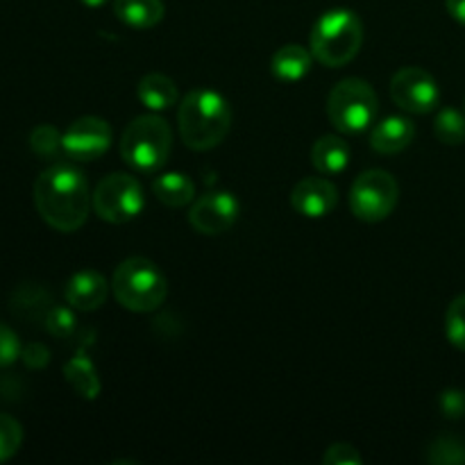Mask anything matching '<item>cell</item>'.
<instances>
[{
    "label": "cell",
    "instance_id": "obj_1",
    "mask_svg": "<svg viewBox=\"0 0 465 465\" xmlns=\"http://www.w3.org/2000/svg\"><path fill=\"white\" fill-rule=\"evenodd\" d=\"M35 204L39 216L53 230L77 232L89 218L94 193L84 173L71 163H54L45 168L35 182Z\"/></svg>",
    "mask_w": 465,
    "mask_h": 465
},
{
    "label": "cell",
    "instance_id": "obj_2",
    "mask_svg": "<svg viewBox=\"0 0 465 465\" xmlns=\"http://www.w3.org/2000/svg\"><path fill=\"white\" fill-rule=\"evenodd\" d=\"M177 127L186 148L212 150L225 141L232 130V109L218 91L195 89L182 98Z\"/></svg>",
    "mask_w": 465,
    "mask_h": 465
},
{
    "label": "cell",
    "instance_id": "obj_3",
    "mask_svg": "<svg viewBox=\"0 0 465 465\" xmlns=\"http://www.w3.org/2000/svg\"><path fill=\"white\" fill-rule=\"evenodd\" d=\"M363 44V23L352 9L336 7L322 14L312 30V54L330 68L345 66L359 54Z\"/></svg>",
    "mask_w": 465,
    "mask_h": 465
},
{
    "label": "cell",
    "instance_id": "obj_4",
    "mask_svg": "<svg viewBox=\"0 0 465 465\" xmlns=\"http://www.w3.org/2000/svg\"><path fill=\"white\" fill-rule=\"evenodd\" d=\"M112 291L121 307L150 313L166 302L168 284L157 263L145 257H130L114 271Z\"/></svg>",
    "mask_w": 465,
    "mask_h": 465
},
{
    "label": "cell",
    "instance_id": "obj_5",
    "mask_svg": "<svg viewBox=\"0 0 465 465\" xmlns=\"http://www.w3.org/2000/svg\"><path fill=\"white\" fill-rule=\"evenodd\" d=\"M173 148L171 125L162 116H136L123 130L121 157L132 171L157 173L166 166Z\"/></svg>",
    "mask_w": 465,
    "mask_h": 465
},
{
    "label": "cell",
    "instance_id": "obj_6",
    "mask_svg": "<svg viewBox=\"0 0 465 465\" xmlns=\"http://www.w3.org/2000/svg\"><path fill=\"white\" fill-rule=\"evenodd\" d=\"M380 100L361 77H345L327 98V118L343 134H361L375 123Z\"/></svg>",
    "mask_w": 465,
    "mask_h": 465
},
{
    "label": "cell",
    "instance_id": "obj_7",
    "mask_svg": "<svg viewBox=\"0 0 465 465\" xmlns=\"http://www.w3.org/2000/svg\"><path fill=\"white\" fill-rule=\"evenodd\" d=\"M398 200V180L381 168H371V171L361 173L350 189V209L363 223H380L389 218Z\"/></svg>",
    "mask_w": 465,
    "mask_h": 465
},
{
    "label": "cell",
    "instance_id": "obj_8",
    "mask_svg": "<svg viewBox=\"0 0 465 465\" xmlns=\"http://www.w3.org/2000/svg\"><path fill=\"white\" fill-rule=\"evenodd\" d=\"M145 195L139 180L125 173H112L94 191V212L112 225H123L139 216Z\"/></svg>",
    "mask_w": 465,
    "mask_h": 465
},
{
    "label": "cell",
    "instance_id": "obj_9",
    "mask_svg": "<svg viewBox=\"0 0 465 465\" xmlns=\"http://www.w3.org/2000/svg\"><path fill=\"white\" fill-rule=\"evenodd\" d=\"M391 98L407 114H430L439 107V82L420 66H407L391 80Z\"/></svg>",
    "mask_w": 465,
    "mask_h": 465
},
{
    "label": "cell",
    "instance_id": "obj_10",
    "mask_svg": "<svg viewBox=\"0 0 465 465\" xmlns=\"http://www.w3.org/2000/svg\"><path fill=\"white\" fill-rule=\"evenodd\" d=\"M239 200L230 191H209L191 204L189 223L200 234H225L239 221Z\"/></svg>",
    "mask_w": 465,
    "mask_h": 465
},
{
    "label": "cell",
    "instance_id": "obj_11",
    "mask_svg": "<svg viewBox=\"0 0 465 465\" xmlns=\"http://www.w3.org/2000/svg\"><path fill=\"white\" fill-rule=\"evenodd\" d=\"M112 145V127L98 116H82L64 132V153L75 162H95Z\"/></svg>",
    "mask_w": 465,
    "mask_h": 465
},
{
    "label": "cell",
    "instance_id": "obj_12",
    "mask_svg": "<svg viewBox=\"0 0 465 465\" xmlns=\"http://www.w3.org/2000/svg\"><path fill=\"white\" fill-rule=\"evenodd\" d=\"M339 204V189L327 177H304L291 191V207L304 218H322Z\"/></svg>",
    "mask_w": 465,
    "mask_h": 465
},
{
    "label": "cell",
    "instance_id": "obj_13",
    "mask_svg": "<svg viewBox=\"0 0 465 465\" xmlns=\"http://www.w3.org/2000/svg\"><path fill=\"white\" fill-rule=\"evenodd\" d=\"M109 284L100 272L95 271H80L68 280L64 298H66L68 307L77 309V312H95L107 302Z\"/></svg>",
    "mask_w": 465,
    "mask_h": 465
},
{
    "label": "cell",
    "instance_id": "obj_14",
    "mask_svg": "<svg viewBox=\"0 0 465 465\" xmlns=\"http://www.w3.org/2000/svg\"><path fill=\"white\" fill-rule=\"evenodd\" d=\"M416 139V125L407 116H389L372 130L371 145L380 154H398Z\"/></svg>",
    "mask_w": 465,
    "mask_h": 465
},
{
    "label": "cell",
    "instance_id": "obj_15",
    "mask_svg": "<svg viewBox=\"0 0 465 465\" xmlns=\"http://www.w3.org/2000/svg\"><path fill=\"white\" fill-rule=\"evenodd\" d=\"M312 163L321 175H339L350 163V145L343 136L325 134L313 143Z\"/></svg>",
    "mask_w": 465,
    "mask_h": 465
},
{
    "label": "cell",
    "instance_id": "obj_16",
    "mask_svg": "<svg viewBox=\"0 0 465 465\" xmlns=\"http://www.w3.org/2000/svg\"><path fill=\"white\" fill-rule=\"evenodd\" d=\"M313 54L312 50H307L300 44H289L282 45L271 59V71L272 75L280 82H300L304 75H309L312 71Z\"/></svg>",
    "mask_w": 465,
    "mask_h": 465
},
{
    "label": "cell",
    "instance_id": "obj_17",
    "mask_svg": "<svg viewBox=\"0 0 465 465\" xmlns=\"http://www.w3.org/2000/svg\"><path fill=\"white\" fill-rule=\"evenodd\" d=\"M136 95L150 112H166V109L175 107L180 100L177 84L163 73H150V75L141 77Z\"/></svg>",
    "mask_w": 465,
    "mask_h": 465
},
{
    "label": "cell",
    "instance_id": "obj_18",
    "mask_svg": "<svg viewBox=\"0 0 465 465\" xmlns=\"http://www.w3.org/2000/svg\"><path fill=\"white\" fill-rule=\"evenodd\" d=\"M114 14L132 30H150L163 18L162 0H114Z\"/></svg>",
    "mask_w": 465,
    "mask_h": 465
},
{
    "label": "cell",
    "instance_id": "obj_19",
    "mask_svg": "<svg viewBox=\"0 0 465 465\" xmlns=\"http://www.w3.org/2000/svg\"><path fill=\"white\" fill-rule=\"evenodd\" d=\"M154 198L171 209L186 207L195 198V184L186 173H162L153 182Z\"/></svg>",
    "mask_w": 465,
    "mask_h": 465
},
{
    "label": "cell",
    "instance_id": "obj_20",
    "mask_svg": "<svg viewBox=\"0 0 465 465\" xmlns=\"http://www.w3.org/2000/svg\"><path fill=\"white\" fill-rule=\"evenodd\" d=\"M64 377H66L71 389L75 391L80 398L95 400L100 395L98 371H95L94 361H91L86 354H75L71 361H66V366H64Z\"/></svg>",
    "mask_w": 465,
    "mask_h": 465
},
{
    "label": "cell",
    "instance_id": "obj_21",
    "mask_svg": "<svg viewBox=\"0 0 465 465\" xmlns=\"http://www.w3.org/2000/svg\"><path fill=\"white\" fill-rule=\"evenodd\" d=\"M434 132L440 143L461 145L465 143V116L459 109H443L434 121Z\"/></svg>",
    "mask_w": 465,
    "mask_h": 465
},
{
    "label": "cell",
    "instance_id": "obj_22",
    "mask_svg": "<svg viewBox=\"0 0 465 465\" xmlns=\"http://www.w3.org/2000/svg\"><path fill=\"white\" fill-rule=\"evenodd\" d=\"M427 461L439 465H463L465 463V445L457 436H439L430 445Z\"/></svg>",
    "mask_w": 465,
    "mask_h": 465
},
{
    "label": "cell",
    "instance_id": "obj_23",
    "mask_svg": "<svg viewBox=\"0 0 465 465\" xmlns=\"http://www.w3.org/2000/svg\"><path fill=\"white\" fill-rule=\"evenodd\" d=\"M30 148L32 153L39 154L41 159L57 157L64 150V134H59L57 127L53 125L35 127L30 134Z\"/></svg>",
    "mask_w": 465,
    "mask_h": 465
},
{
    "label": "cell",
    "instance_id": "obj_24",
    "mask_svg": "<svg viewBox=\"0 0 465 465\" xmlns=\"http://www.w3.org/2000/svg\"><path fill=\"white\" fill-rule=\"evenodd\" d=\"M445 336L454 348L465 350V293L450 302L445 313Z\"/></svg>",
    "mask_w": 465,
    "mask_h": 465
},
{
    "label": "cell",
    "instance_id": "obj_25",
    "mask_svg": "<svg viewBox=\"0 0 465 465\" xmlns=\"http://www.w3.org/2000/svg\"><path fill=\"white\" fill-rule=\"evenodd\" d=\"M23 445V427L9 413H0V463L9 461Z\"/></svg>",
    "mask_w": 465,
    "mask_h": 465
},
{
    "label": "cell",
    "instance_id": "obj_26",
    "mask_svg": "<svg viewBox=\"0 0 465 465\" xmlns=\"http://www.w3.org/2000/svg\"><path fill=\"white\" fill-rule=\"evenodd\" d=\"M44 325L45 330H48L53 336H57V339H68V336H73V331H75L77 321H75V313H73L71 309L50 307L44 318Z\"/></svg>",
    "mask_w": 465,
    "mask_h": 465
},
{
    "label": "cell",
    "instance_id": "obj_27",
    "mask_svg": "<svg viewBox=\"0 0 465 465\" xmlns=\"http://www.w3.org/2000/svg\"><path fill=\"white\" fill-rule=\"evenodd\" d=\"M23 348L21 341H18L16 331L12 327H7L5 322H0V368H7L21 357Z\"/></svg>",
    "mask_w": 465,
    "mask_h": 465
},
{
    "label": "cell",
    "instance_id": "obj_28",
    "mask_svg": "<svg viewBox=\"0 0 465 465\" xmlns=\"http://www.w3.org/2000/svg\"><path fill=\"white\" fill-rule=\"evenodd\" d=\"M322 463L325 465H359L363 463L361 452L350 443H334L330 445L325 454H322Z\"/></svg>",
    "mask_w": 465,
    "mask_h": 465
},
{
    "label": "cell",
    "instance_id": "obj_29",
    "mask_svg": "<svg viewBox=\"0 0 465 465\" xmlns=\"http://www.w3.org/2000/svg\"><path fill=\"white\" fill-rule=\"evenodd\" d=\"M439 407L445 418L450 420H459L465 416V391L461 389H445L439 395Z\"/></svg>",
    "mask_w": 465,
    "mask_h": 465
},
{
    "label": "cell",
    "instance_id": "obj_30",
    "mask_svg": "<svg viewBox=\"0 0 465 465\" xmlns=\"http://www.w3.org/2000/svg\"><path fill=\"white\" fill-rule=\"evenodd\" d=\"M21 357H23V361H25L27 368H44L45 363H48L50 352H48V348H45V345L30 343V345H25V348H23Z\"/></svg>",
    "mask_w": 465,
    "mask_h": 465
},
{
    "label": "cell",
    "instance_id": "obj_31",
    "mask_svg": "<svg viewBox=\"0 0 465 465\" xmlns=\"http://www.w3.org/2000/svg\"><path fill=\"white\" fill-rule=\"evenodd\" d=\"M445 7H448L450 16H452L454 21L465 25V0H445Z\"/></svg>",
    "mask_w": 465,
    "mask_h": 465
},
{
    "label": "cell",
    "instance_id": "obj_32",
    "mask_svg": "<svg viewBox=\"0 0 465 465\" xmlns=\"http://www.w3.org/2000/svg\"><path fill=\"white\" fill-rule=\"evenodd\" d=\"M104 3H107V0H82V5H86V7H91V9L103 7Z\"/></svg>",
    "mask_w": 465,
    "mask_h": 465
},
{
    "label": "cell",
    "instance_id": "obj_33",
    "mask_svg": "<svg viewBox=\"0 0 465 465\" xmlns=\"http://www.w3.org/2000/svg\"><path fill=\"white\" fill-rule=\"evenodd\" d=\"M463 107H465V103H463Z\"/></svg>",
    "mask_w": 465,
    "mask_h": 465
}]
</instances>
